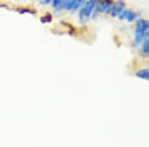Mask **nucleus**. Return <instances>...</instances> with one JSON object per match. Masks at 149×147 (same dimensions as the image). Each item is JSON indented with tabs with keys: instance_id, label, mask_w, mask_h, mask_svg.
Returning a JSON list of instances; mask_svg holds the SVG:
<instances>
[{
	"instance_id": "nucleus-11",
	"label": "nucleus",
	"mask_w": 149,
	"mask_h": 147,
	"mask_svg": "<svg viewBox=\"0 0 149 147\" xmlns=\"http://www.w3.org/2000/svg\"><path fill=\"white\" fill-rule=\"evenodd\" d=\"M71 7V0H65V12H68Z\"/></svg>"
},
{
	"instance_id": "nucleus-7",
	"label": "nucleus",
	"mask_w": 149,
	"mask_h": 147,
	"mask_svg": "<svg viewBox=\"0 0 149 147\" xmlns=\"http://www.w3.org/2000/svg\"><path fill=\"white\" fill-rule=\"evenodd\" d=\"M134 76H136V78H139V80L148 81V78H149V74H148V66H142V68H139V69L134 73Z\"/></svg>"
},
{
	"instance_id": "nucleus-10",
	"label": "nucleus",
	"mask_w": 149,
	"mask_h": 147,
	"mask_svg": "<svg viewBox=\"0 0 149 147\" xmlns=\"http://www.w3.org/2000/svg\"><path fill=\"white\" fill-rule=\"evenodd\" d=\"M39 20H41L42 24H49V22H53V14H46V15H42Z\"/></svg>"
},
{
	"instance_id": "nucleus-12",
	"label": "nucleus",
	"mask_w": 149,
	"mask_h": 147,
	"mask_svg": "<svg viewBox=\"0 0 149 147\" xmlns=\"http://www.w3.org/2000/svg\"><path fill=\"white\" fill-rule=\"evenodd\" d=\"M39 3L44 7V5H49V3H51V0H39Z\"/></svg>"
},
{
	"instance_id": "nucleus-2",
	"label": "nucleus",
	"mask_w": 149,
	"mask_h": 147,
	"mask_svg": "<svg viewBox=\"0 0 149 147\" xmlns=\"http://www.w3.org/2000/svg\"><path fill=\"white\" fill-rule=\"evenodd\" d=\"M134 36L137 37H146L149 36V22L148 19L144 17H137L134 22Z\"/></svg>"
},
{
	"instance_id": "nucleus-4",
	"label": "nucleus",
	"mask_w": 149,
	"mask_h": 147,
	"mask_svg": "<svg viewBox=\"0 0 149 147\" xmlns=\"http://www.w3.org/2000/svg\"><path fill=\"white\" fill-rule=\"evenodd\" d=\"M49 5L53 7V15H61L65 12V0H51Z\"/></svg>"
},
{
	"instance_id": "nucleus-5",
	"label": "nucleus",
	"mask_w": 149,
	"mask_h": 147,
	"mask_svg": "<svg viewBox=\"0 0 149 147\" xmlns=\"http://www.w3.org/2000/svg\"><path fill=\"white\" fill-rule=\"evenodd\" d=\"M148 47H149V37H146L142 42H141V46L137 47V54H139V58H142V59H148Z\"/></svg>"
},
{
	"instance_id": "nucleus-1",
	"label": "nucleus",
	"mask_w": 149,
	"mask_h": 147,
	"mask_svg": "<svg viewBox=\"0 0 149 147\" xmlns=\"http://www.w3.org/2000/svg\"><path fill=\"white\" fill-rule=\"evenodd\" d=\"M97 2H98V0H85V3L78 9L76 15H78V22H80L81 26H85V24L90 20L92 10H93V7H95V3H97Z\"/></svg>"
},
{
	"instance_id": "nucleus-6",
	"label": "nucleus",
	"mask_w": 149,
	"mask_h": 147,
	"mask_svg": "<svg viewBox=\"0 0 149 147\" xmlns=\"http://www.w3.org/2000/svg\"><path fill=\"white\" fill-rule=\"evenodd\" d=\"M141 17V14L137 12V10H134V9H125V22H129V24H134L136 22V19Z\"/></svg>"
},
{
	"instance_id": "nucleus-8",
	"label": "nucleus",
	"mask_w": 149,
	"mask_h": 147,
	"mask_svg": "<svg viewBox=\"0 0 149 147\" xmlns=\"http://www.w3.org/2000/svg\"><path fill=\"white\" fill-rule=\"evenodd\" d=\"M83 3H85V0H71V7H70V10H68V12H70V14H76V12H78V9H80Z\"/></svg>"
},
{
	"instance_id": "nucleus-9",
	"label": "nucleus",
	"mask_w": 149,
	"mask_h": 147,
	"mask_svg": "<svg viewBox=\"0 0 149 147\" xmlns=\"http://www.w3.org/2000/svg\"><path fill=\"white\" fill-rule=\"evenodd\" d=\"M15 12L17 14H36V10L32 9V7H15Z\"/></svg>"
},
{
	"instance_id": "nucleus-3",
	"label": "nucleus",
	"mask_w": 149,
	"mask_h": 147,
	"mask_svg": "<svg viewBox=\"0 0 149 147\" xmlns=\"http://www.w3.org/2000/svg\"><path fill=\"white\" fill-rule=\"evenodd\" d=\"M124 9H127L124 0H113V2H112V5H110V9L107 10V15H110V17H117Z\"/></svg>"
}]
</instances>
